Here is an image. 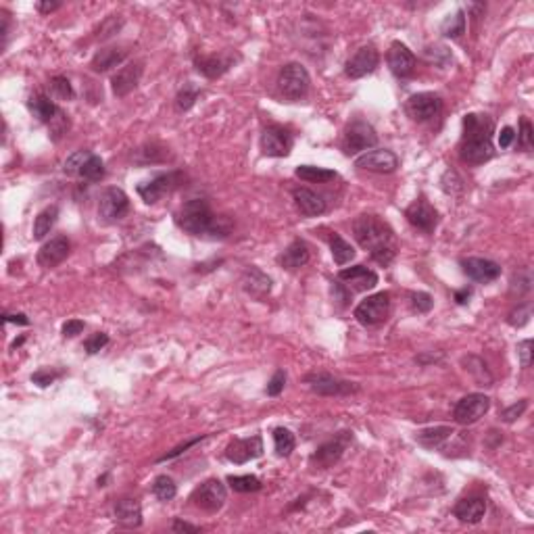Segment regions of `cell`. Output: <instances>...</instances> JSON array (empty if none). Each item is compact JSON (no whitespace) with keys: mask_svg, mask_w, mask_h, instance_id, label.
Segmentation results:
<instances>
[{"mask_svg":"<svg viewBox=\"0 0 534 534\" xmlns=\"http://www.w3.org/2000/svg\"><path fill=\"white\" fill-rule=\"evenodd\" d=\"M353 234L355 240L370 250L371 259L378 261L380 265H390L393 259L397 257V243L390 226L382 221L378 215H359L353 221Z\"/></svg>","mask_w":534,"mask_h":534,"instance_id":"obj_1","label":"cell"},{"mask_svg":"<svg viewBox=\"0 0 534 534\" xmlns=\"http://www.w3.org/2000/svg\"><path fill=\"white\" fill-rule=\"evenodd\" d=\"M494 124L489 115L470 113L463 117V138L459 146L461 161L470 165H482L491 161L493 149Z\"/></svg>","mask_w":534,"mask_h":534,"instance_id":"obj_2","label":"cell"},{"mask_svg":"<svg viewBox=\"0 0 534 534\" xmlns=\"http://www.w3.org/2000/svg\"><path fill=\"white\" fill-rule=\"evenodd\" d=\"M178 226L192 234V236H228V232L232 230L230 221L226 217H217L205 199H192L178 211L175 215Z\"/></svg>","mask_w":534,"mask_h":534,"instance_id":"obj_3","label":"cell"},{"mask_svg":"<svg viewBox=\"0 0 534 534\" xmlns=\"http://www.w3.org/2000/svg\"><path fill=\"white\" fill-rule=\"evenodd\" d=\"M309 74L301 63H288L278 76V88L288 100H301L309 92Z\"/></svg>","mask_w":534,"mask_h":534,"instance_id":"obj_4","label":"cell"},{"mask_svg":"<svg viewBox=\"0 0 534 534\" xmlns=\"http://www.w3.org/2000/svg\"><path fill=\"white\" fill-rule=\"evenodd\" d=\"M182 180H184V175H182L180 171L159 173V175H155L153 180L140 184V186H138V195L142 197L144 203L153 205V203L161 201L165 195L173 192V190L182 184Z\"/></svg>","mask_w":534,"mask_h":534,"instance_id":"obj_5","label":"cell"},{"mask_svg":"<svg viewBox=\"0 0 534 534\" xmlns=\"http://www.w3.org/2000/svg\"><path fill=\"white\" fill-rule=\"evenodd\" d=\"M390 311V294L388 292H378L371 294L366 301H361L355 309V318L364 326H376L382 324L388 318Z\"/></svg>","mask_w":534,"mask_h":534,"instance_id":"obj_6","label":"cell"},{"mask_svg":"<svg viewBox=\"0 0 534 534\" xmlns=\"http://www.w3.org/2000/svg\"><path fill=\"white\" fill-rule=\"evenodd\" d=\"M378 136L376 129L366 122H353L347 127L344 140H342V151L347 155H357V153H366L368 149L376 146Z\"/></svg>","mask_w":534,"mask_h":534,"instance_id":"obj_7","label":"cell"},{"mask_svg":"<svg viewBox=\"0 0 534 534\" xmlns=\"http://www.w3.org/2000/svg\"><path fill=\"white\" fill-rule=\"evenodd\" d=\"M405 111L410 115L411 120L415 122H432L434 117L441 115L443 111V100L441 96L432 94V92H419V94H413L407 105H405Z\"/></svg>","mask_w":534,"mask_h":534,"instance_id":"obj_8","label":"cell"},{"mask_svg":"<svg viewBox=\"0 0 534 534\" xmlns=\"http://www.w3.org/2000/svg\"><path fill=\"white\" fill-rule=\"evenodd\" d=\"M129 211V199L122 188H107L98 203V217L105 224H115L124 219Z\"/></svg>","mask_w":534,"mask_h":534,"instance_id":"obj_9","label":"cell"},{"mask_svg":"<svg viewBox=\"0 0 534 534\" xmlns=\"http://www.w3.org/2000/svg\"><path fill=\"white\" fill-rule=\"evenodd\" d=\"M292 149V134L284 125H267L261 134V151L267 157H288Z\"/></svg>","mask_w":534,"mask_h":534,"instance_id":"obj_10","label":"cell"},{"mask_svg":"<svg viewBox=\"0 0 534 534\" xmlns=\"http://www.w3.org/2000/svg\"><path fill=\"white\" fill-rule=\"evenodd\" d=\"M305 382L309 384V388L318 395H351V393H357L359 386L355 382H347V380H340L332 373H324V371H315V373H309L305 378Z\"/></svg>","mask_w":534,"mask_h":534,"instance_id":"obj_11","label":"cell"},{"mask_svg":"<svg viewBox=\"0 0 534 534\" xmlns=\"http://www.w3.org/2000/svg\"><path fill=\"white\" fill-rule=\"evenodd\" d=\"M491 407V399L482 393H474V395H468L463 397L457 405H455V419L461 424V426H470L474 422H478L487 411Z\"/></svg>","mask_w":534,"mask_h":534,"instance_id":"obj_12","label":"cell"},{"mask_svg":"<svg viewBox=\"0 0 534 534\" xmlns=\"http://www.w3.org/2000/svg\"><path fill=\"white\" fill-rule=\"evenodd\" d=\"M226 499H228V491H226V487H224L217 478L207 480V482H203V484L192 493L195 505H199L201 509L211 511V513H213V511H219V509L224 507Z\"/></svg>","mask_w":534,"mask_h":534,"instance_id":"obj_13","label":"cell"},{"mask_svg":"<svg viewBox=\"0 0 534 534\" xmlns=\"http://www.w3.org/2000/svg\"><path fill=\"white\" fill-rule=\"evenodd\" d=\"M355 165L359 169H368V171H373V173H393L399 167V157L393 151L373 149V151L361 153L355 159Z\"/></svg>","mask_w":534,"mask_h":534,"instance_id":"obj_14","label":"cell"},{"mask_svg":"<svg viewBox=\"0 0 534 534\" xmlns=\"http://www.w3.org/2000/svg\"><path fill=\"white\" fill-rule=\"evenodd\" d=\"M405 217H407V221H410L413 228H417V230H422V232H426V234L434 232V228H436V224H439V213H436V209L430 205L424 197H419L417 201H413V203L407 207Z\"/></svg>","mask_w":534,"mask_h":534,"instance_id":"obj_15","label":"cell"},{"mask_svg":"<svg viewBox=\"0 0 534 534\" xmlns=\"http://www.w3.org/2000/svg\"><path fill=\"white\" fill-rule=\"evenodd\" d=\"M380 63V54L373 46H364L359 48L349 61H347V67H344V74L351 78V80H359V78H366L368 74L376 71Z\"/></svg>","mask_w":534,"mask_h":534,"instance_id":"obj_16","label":"cell"},{"mask_svg":"<svg viewBox=\"0 0 534 534\" xmlns=\"http://www.w3.org/2000/svg\"><path fill=\"white\" fill-rule=\"evenodd\" d=\"M351 439H353L351 432H340V436H336V439H332L328 443H324L318 451L313 453L311 463L318 465V468H322V470L334 465V463L342 457V453H344V449H347V445H349Z\"/></svg>","mask_w":534,"mask_h":534,"instance_id":"obj_17","label":"cell"},{"mask_svg":"<svg viewBox=\"0 0 534 534\" xmlns=\"http://www.w3.org/2000/svg\"><path fill=\"white\" fill-rule=\"evenodd\" d=\"M263 455V439L250 436V439H234L228 449L226 457L234 463H247L250 459H257Z\"/></svg>","mask_w":534,"mask_h":534,"instance_id":"obj_18","label":"cell"},{"mask_svg":"<svg viewBox=\"0 0 534 534\" xmlns=\"http://www.w3.org/2000/svg\"><path fill=\"white\" fill-rule=\"evenodd\" d=\"M388 67L397 78H410L415 71V54L401 42H393L388 48Z\"/></svg>","mask_w":534,"mask_h":534,"instance_id":"obj_19","label":"cell"},{"mask_svg":"<svg viewBox=\"0 0 534 534\" xmlns=\"http://www.w3.org/2000/svg\"><path fill=\"white\" fill-rule=\"evenodd\" d=\"M463 272L476 280V282H493L501 276V265L491 259H480V257H470L461 261Z\"/></svg>","mask_w":534,"mask_h":534,"instance_id":"obj_20","label":"cell"},{"mask_svg":"<svg viewBox=\"0 0 534 534\" xmlns=\"http://www.w3.org/2000/svg\"><path fill=\"white\" fill-rule=\"evenodd\" d=\"M69 248H71V245H69V240L65 236H54L46 245H42V248L38 250V263L46 269L57 267L59 263H63L67 259Z\"/></svg>","mask_w":534,"mask_h":534,"instance_id":"obj_21","label":"cell"},{"mask_svg":"<svg viewBox=\"0 0 534 534\" xmlns=\"http://www.w3.org/2000/svg\"><path fill=\"white\" fill-rule=\"evenodd\" d=\"M338 280L347 282L355 292H366L371 290L378 284V274L368 269L366 265H355V267H347L338 274Z\"/></svg>","mask_w":534,"mask_h":534,"instance_id":"obj_22","label":"cell"},{"mask_svg":"<svg viewBox=\"0 0 534 534\" xmlns=\"http://www.w3.org/2000/svg\"><path fill=\"white\" fill-rule=\"evenodd\" d=\"M292 199H294L296 209L305 217H318V215L326 213V201L318 192H313L309 188H294L292 190Z\"/></svg>","mask_w":534,"mask_h":534,"instance_id":"obj_23","label":"cell"},{"mask_svg":"<svg viewBox=\"0 0 534 534\" xmlns=\"http://www.w3.org/2000/svg\"><path fill=\"white\" fill-rule=\"evenodd\" d=\"M140 76H142V65H140V63H129V65L122 67V69L113 76V80H111L115 96H120V98L127 96V94L138 86Z\"/></svg>","mask_w":534,"mask_h":534,"instance_id":"obj_24","label":"cell"},{"mask_svg":"<svg viewBox=\"0 0 534 534\" xmlns=\"http://www.w3.org/2000/svg\"><path fill=\"white\" fill-rule=\"evenodd\" d=\"M455 518L468 524H478L484 513H487V501L482 497H470V499H461L455 509H453Z\"/></svg>","mask_w":534,"mask_h":534,"instance_id":"obj_25","label":"cell"},{"mask_svg":"<svg viewBox=\"0 0 534 534\" xmlns=\"http://www.w3.org/2000/svg\"><path fill=\"white\" fill-rule=\"evenodd\" d=\"M113 513H115V520L125 528H138L142 524V507L136 499H129V497L120 499L115 503Z\"/></svg>","mask_w":534,"mask_h":534,"instance_id":"obj_26","label":"cell"},{"mask_svg":"<svg viewBox=\"0 0 534 534\" xmlns=\"http://www.w3.org/2000/svg\"><path fill=\"white\" fill-rule=\"evenodd\" d=\"M243 288L247 290L250 296L263 298L272 290V278L267 274H263L259 267L248 265L247 269H245V274H243Z\"/></svg>","mask_w":534,"mask_h":534,"instance_id":"obj_27","label":"cell"},{"mask_svg":"<svg viewBox=\"0 0 534 534\" xmlns=\"http://www.w3.org/2000/svg\"><path fill=\"white\" fill-rule=\"evenodd\" d=\"M195 65H197V69H199L203 76L215 80V78L224 76V74L232 67V57H224V54L197 57V59H195Z\"/></svg>","mask_w":534,"mask_h":534,"instance_id":"obj_28","label":"cell"},{"mask_svg":"<svg viewBox=\"0 0 534 534\" xmlns=\"http://www.w3.org/2000/svg\"><path fill=\"white\" fill-rule=\"evenodd\" d=\"M28 107H30V111H32V115L42 122V124H50V122H54L57 117H59V107L48 98V96H44V94H36V96H32L30 98V103H28Z\"/></svg>","mask_w":534,"mask_h":534,"instance_id":"obj_29","label":"cell"},{"mask_svg":"<svg viewBox=\"0 0 534 534\" xmlns=\"http://www.w3.org/2000/svg\"><path fill=\"white\" fill-rule=\"evenodd\" d=\"M125 52L124 48H103L94 54L92 59V69L103 74V71H109L117 65H122L125 61Z\"/></svg>","mask_w":534,"mask_h":534,"instance_id":"obj_30","label":"cell"},{"mask_svg":"<svg viewBox=\"0 0 534 534\" xmlns=\"http://www.w3.org/2000/svg\"><path fill=\"white\" fill-rule=\"evenodd\" d=\"M280 263L286 267V269H298V267H305L309 263V248L303 240H294L290 247L284 250V255L280 257Z\"/></svg>","mask_w":534,"mask_h":534,"instance_id":"obj_31","label":"cell"},{"mask_svg":"<svg viewBox=\"0 0 534 534\" xmlns=\"http://www.w3.org/2000/svg\"><path fill=\"white\" fill-rule=\"evenodd\" d=\"M449 436H453V428L449 426H436V428H426L415 434V441L424 445L426 449H436L441 447Z\"/></svg>","mask_w":534,"mask_h":534,"instance_id":"obj_32","label":"cell"},{"mask_svg":"<svg viewBox=\"0 0 534 534\" xmlns=\"http://www.w3.org/2000/svg\"><path fill=\"white\" fill-rule=\"evenodd\" d=\"M57 217H59V207L57 205L46 207L44 211L38 213V217H36V221H34V238H36V240H42V238L52 230Z\"/></svg>","mask_w":534,"mask_h":534,"instance_id":"obj_33","label":"cell"},{"mask_svg":"<svg viewBox=\"0 0 534 534\" xmlns=\"http://www.w3.org/2000/svg\"><path fill=\"white\" fill-rule=\"evenodd\" d=\"M296 175L305 182H318V184H326L330 180L336 178V171L326 169V167H315V165H301L296 167Z\"/></svg>","mask_w":534,"mask_h":534,"instance_id":"obj_34","label":"cell"},{"mask_svg":"<svg viewBox=\"0 0 534 534\" xmlns=\"http://www.w3.org/2000/svg\"><path fill=\"white\" fill-rule=\"evenodd\" d=\"M169 157V153H167V149L163 146H159V144H146V146H142V149H138L136 153H134V161L140 165H149V163H161Z\"/></svg>","mask_w":534,"mask_h":534,"instance_id":"obj_35","label":"cell"},{"mask_svg":"<svg viewBox=\"0 0 534 534\" xmlns=\"http://www.w3.org/2000/svg\"><path fill=\"white\" fill-rule=\"evenodd\" d=\"M330 248H332L334 263H338V265H344V263H349L355 257V248L351 247L344 238H340L338 234L330 236Z\"/></svg>","mask_w":534,"mask_h":534,"instance_id":"obj_36","label":"cell"},{"mask_svg":"<svg viewBox=\"0 0 534 534\" xmlns=\"http://www.w3.org/2000/svg\"><path fill=\"white\" fill-rule=\"evenodd\" d=\"M228 484L232 487V491L236 493H257L261 491V480L257 476H230L228 478Z\"/></svg>","mask_w":534,"mask_h":534,"instance_id":"obj_37","label":"cell"},{"mask_svg":"<svg viewBox=\"0 0 534 534\" xmlns=\"http://www.w3.org/2000/svg\"><path fill=\"white\" fill-rule=\"evenodd\" d=\"M443 34L447 38H459L461 34H465V13L457 11L455 15H449L443 23Z\"/></svg>","mask_w":534,"mask_h":534,"instance_id":"obj_38","label":"cell"},{"mask_svg":"<svg viewBox=\"0 0 534 534\" xmlns=\"http://www.w3.org/2000/svg\"><path fill=\"white\" fill-rule=\"evenodd\" d=\"M103 175H105V163H103L100 157H96V155L92 153L90 159L83 163L82 171H80V178L88 180V182H98V180H103Z\"/></svg>","mask_w":534,"mask_h":534,"instance_id":"obj_39","label":"cell"},{"mask_svg":"<svg viewBox=\"0 0 534 534\" xmlns=\"http://www.w3.org/2000/svg\"><path fill=\"white\" fill-rule=\"evenodd\" d=\"M274 445H276V451L282 457H288L290 453L294 451V434L286 430V428H276L274 430Z\"/></svg>","mask_w":534,"mask_h":534,"instance_id":"obj_40","label":"cell"},{"mask_svg":"<svg viewBox=\"0 0 534 534\" xmlns=\"http://www.w3.org/2000/svg\"><path fill=\"white\" fill-rule=\"evenodd\" d=\"M153 493L159 501H171L178 493V487L169 476H157L155 482H153Z\"/></svg>","mask_w":534,"mask_h":534,"instance_id":"obj_41","label":"cell"},{"mask_svg":"<svg viewBox=\"0 0 534 534\" xmlns=\"http://www.w3.org/2000/svg\"><path fill=\"white\" fill-rule=\"evenodd\" d=\"M199 94H201L199 88H195L192 83H186V86L178 92V96H175V107H178L180 111H188V109L195 105V100L199 98Z\"/></svg>","mask_w":534,"mask_h":534,"instance_id":"obj_42","label":"cell"},{"mask_svg":"<svg viewBox=\"0 0 534 534\" xmlns=\"http://www.w3.org/2000/svg\"><path fill=\"white\" fill-rule=\"evenodd\" d=\"M90 151H78V153H74L71 157H67V161L63 165V171L67 173V175H80V171H82L83 163L90 159Z\"/></svg>","mask_w":534,"mask_h":534,"instance_id":"obj_43","label":"cell"},{"mask_svg":"<svg viewBox=\"0 0 534 534\" xmlns=\"http://www.w3.org/2000/svg\"><path fill=\"white\" fill-rule=\"evenodd\" d=\"M50 90H52L54 96H59V98H63V100H69V98L76 96L71 82H69L67 78H63V76H57V78L50 80Z\"/></svg>","mask_w":534,"mask_h":534,"instance_id":"obj_44","label":"cell"},{"mask_svg":"<svg viewBox=\"0 0 534 534\" xmlns=\"http://www.w3.org/2000/svg\"><path fill=\"white\" fill-rule=\"evenodd\" d=\"M410 301L411 307H413L417 313H428V311L432 309V305H434V301H432V296H430L428 292H411Z\"/></svg>","mask_w":534,"mask_h":534,"instance_id":"obj_45","label":"cell"},{"mask_svg":"<svg viewBox=\"0 0 534 534\" xmlns=\"http://www.w3.org/2000/svg\"><path fill=\"white\" fill-rule=\"evenodd\" d=\"M533 124L528 120H522L520 122V134H518V142L524 151L533 149Z\"/></svg>","mask_w":534,"mask_h":534,"instance_id":"obj_46","label":"cell"},{"mask_svg":"<svg viewBox=\"0 0 534 534\" xmlns=\"http://www.w3.org/2000/svg\"><path fill=\"white\" fill-rule=\"evenodd\" d=\"M284 384H286V373L282 370H278L272 376V380H269V384H267V395H269V397H278V395L284 390Z\"/></svg>","mask_w":534,"mask_h":534,"instance_id":"obj_47","label":"cell"},{"mask_svg":"<svg viewBox=\"0 0 534 534\" xmlns=\"http://www.w3.org/2000/svg\"><path fill=\"white\" fill-rule=\"evenodd\" d=\"M528 407V401L526 399H522V401H518V403H513L511 407H507V410H503L501 413V417H503V422H507V424H511V422H516L524 411Z\"/></svg>","mask_w":534,"mask_h":534,"instance_id":"obj_48","label":"cell"},{"mask_svg":"<svg viewBox=\"0 0 534 534\" xmlns=\"http://www.w3.org/2000/svg\"><path fill=\"white\" fill-rule=\"evenodd\" d=\"M107 344H109V336H107L105 332H98V334H94L92 338L86 340V351H88L90 355H94V353H98L100 349H105Z\"/></svg>","mask_w":534,"mask_h":534,"instance_id":"obj_49","label":"cell"},{"mask_svg":"<svg viewBox=\"0 0 534 534\" xmlns=\"http://www.w3.org/2000/svg\"><path fill=\"white\" fill-rule=\"evenodd\" d=\"M122 28V19H117V17H111V19H107L103 25H100V30H98V38L100 40H107V38H111L113 34H117V30Z\"/></svg>","mask_w":534,"mask_h":534,"instance_id":"obj_50","label":"cell"},{"mask_svg":"<svg viewBox=\"0 0 534 534\" xmlns=\"http://www.w3.org/2000/svg\"><path fill=\"white\" fill-rule=\"evenodd\" d=\"M61 376V371H52V370H40V371H36L34 376H32V382L34 384H38V386H50L57 378Z\"/></svg>","mask_w":534,"mask_h":534,"instance_id":"obj_51","label":"cell"},{"mask_svg":"<svg viewBox=\"0 0 534 534\" xmlns=\"http://www.w3.org/2000/svg\"><path fill=\"white\" fill-rule=\"evenodd\" d=\"M518 355H520L522 368H530V364H533V340H522L518 344Z\"/></svg>","mask_w":534,"mask_h":534,"instance_id":"obj_52","label":"cell"},{"mask_svg":"<svg viewBox=\"0 0 534 534\" xmlns=\"http://www.w3.org/2000/svg\"><path fill=\"white\" fill-rule=\"evenodd\" d=\"M426 57H428L430 61L439 63V65H443V63H441V57H445L447 61H451V54H449V50H447L445 46H441V44H434V46H430V48L426 50Z\"/></svg>","mask_w":534,"mask_h":534,"instance_id":"obj_53","label":"cell"},{"mask_svg":"<svg viewBox=\"0 0 534 534\" xmlns=\"http://www.w3.org/2000/svg\"><path fill=\"white\" fill-rule=\"evenodd\" d=\"M203 439H205V436H199V439H195V441H188V443H186V445H180V447H175V449H173V451H169V453H167V455H163V457H161V459H159V461H169V459H173V457H178V455H182V453L186 451V449H190V447H192V445H197V443H201V441H203Z\"/></svg>","mask_w":534,"mask_h":534,"instance_id":"obj_54","label":"cell"},{"mask_svg":"<svg viewBox=\"0 0 534 534\" xmlns=\"http://www.w3.org/2000/svg\"><path fill=\"white\" fill-rule=\"evenodd\" d=\"M513 138H516V132H513V127H503L501 129V134H499V146L501 149H509L511 146V142H513Z\"/></svg>","mask_w":534,"mask_h":534,"instance_id":"obj_55","label":"cell"},{"mask_svg":"<svg viewBox=\"0 0 534 534\" xmlns=\"http://www.w3.org/2000/svg\"><path fill=\"white\" fill-rule=\"evenodd\" d=\"M83 330V322L80 320H69L65 326H63V334L65 336H76V334H80Z\"/></svg>","mask_w":534,"mask_h":534,"instance_id":"obj_56","label":"cell"},{"mask_svg":"<svg viewBox=\"0 0 534 534\" xmlns=\"http://www.w3.org/2000/svg\"><path fill=\"white\" fill-rule=\"evenodd\" d=\"M171 528H173L175 533H201V528H199V526L188 524V522H182V520H175Z\"/></svg>","mask_w":534,"mask_h":534,"instance_id":"obj_57","label":"cell"},{"mask_svg":"<svg viewBox=\"0 0 534 534\" xmlns=\"http://www.w3.org/2000/svg\"><path fill=\"white\" fill-rule=\"evenodd\" d=\"M2 320H4V322H13V324H21V326H28V324H30V320H28L23 313H4Z\"/></svg>","mask_w":534,"mask_h":534,"instance_id":"obj_58","label":"cell"},{"mask_svg":"<svg viewBox=\"0 0 534 534\" xmlns=\"http://www.w3.org/2000/svg\"><path fill=\"white\" fill-rule=\"evenodd\" d=\"M470 296H472V290H470V288H463V290H457V292H455V301H457L459 305H465Z\"/></svg>","mask_w":534,"mask_h":534,"instance_id":"obj_59","label":"cell"},{"mask_svg":"<svg viewBox=\"0 0 534 534\" xmlns=\"http://www.w3.org/2000/svg\"><path fill=\"white\" fill-rule=\"evenodd\" d=\"M61 4L59 2H38V11L40 13H52V11H57Z\"/></svg>","mask_w":534,"mask_h":534,"instance_id":"obj_60","label":"cell"}]
</instances>
